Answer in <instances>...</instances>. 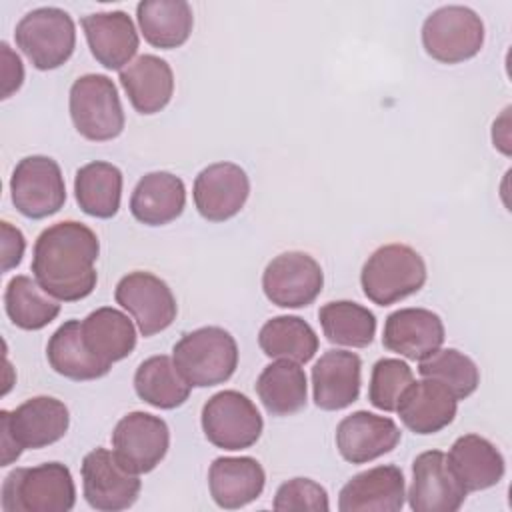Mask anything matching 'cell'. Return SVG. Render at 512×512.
Wrapping results in <instances>:
<instances>
[{
	"label": "cell",
	"instance_id": "836d02e7",
	"mask_svg": "<svg viewBox=\"0 0 512 512\" xmlns=\"http://www.w3.org/2000/svg\"><path fill=\"white\" fill-rule=\"evenodd\" d=\"M4 308L14 326L40 330L60 314V300L48 294L36 278L18 274L6 286Z\"/></svg>",
	"mask_w": 512,
	"mask_h": 512
},
{
	"label": "cell",
	"instance_id": "3957f363",
	"mask_svg": "<svg viewBox=\"0 0 512 512\" xmlns=\"http://www.w3.org/2000/svg\"><path fill=\"white\" fill-rule=\"evenodd\" d=\"M2 424V464L8 466L22 450L50 446L64 438L70 426V414L62 400L52 396H34L12 412H0Z\"/></svg>",
	"mask_w": 512,
	"mask_h": 512
},
{
	"label": "cell",
	"instance_id": "ffe728a7",
	"mask_svg": "<svg viewBox=\"0 0 512 512\" xmlns=\"http://www.w3.org/2000/svg\"><path fill=\"white\" fill-rule=\"evenodd\" d=\"M92 56L108 70L126 68L138 52L140 38L132 18L122 10L94 12L80 20Z\"/></svg>",
	"mask_w": 512,
	"mask_h": 512
},
{
	"label": "cell",
	"instance_id": "d4e9b609",
	"mask_svg": "<svg viewBox=\"0 0 512 512\" xmlns=\"http://www.w3.org/2000/svg\"><path fill=\"white\" fill-rule=\"evenodd\" d=\"M120 84L130 104L140 114L164 110L174 94V74L166 60L154 54H142L120 70Z\"/></svg>",
	"mask_w": 512,
	"mask_h": 512
},
{
	"label": "cell",
	"instance_id": "603a6c76",
	"mask_svg": "<svg viewBox=\"0 0 512 512\" xmlns=\"http://www.w3.org/2000/svg\"><path fill=\"white\" fill-rule=\"evenodd\" d=\"M266 484V472L256 458L220 456L210 464L208 488L212 500L226 510L254 502Z\"/></svg>",
	"mask_w": 512,
	"mask_h": 512
},
{
	"label": "cell",
	"instance_id": "7c38bea8",
	"mask_svg": "<svg viewBox=\"0 0 512 512\" xmlns=\"http://www.w3.org/2000/svg\"><path fill=\"white\" fill-rule=\"evenodd\" d=\"M114 298L136 320L140 334L146 338L166 330L178 314L170 286L152 272L136 270L122 276Z\"/></svg>",
	"mask_w": 512,
	"mask_h": 512
},
{
	"label": "cell",
	"instance_id": "ac0fdd59",
	"mask_svg": "<svg viewBox=\"0 0 512 512\" xmlns=\"http://www.w3.org/2000/svg\"><path fill=\"white\" fill-rule=\"evenodd\" d=\"M406 500L404 474L398 466H374L352 476L340 490V512H398Z\"/></svg>",
	"mask_w": 512,
	"mask_h": 512
},
{
	"label": "cell",
	"instance_id": "44dd1931",
	"mask_svg": "<svg viewBox=\"0 0 512 512\" xmlns=\"http://www.w3.org/2000/svg\"><path fill=\"white\" fill-rule=\"evenodd\" d=\"M362 360L348 350L324 352L312 368V394L322 410H342L360 396Z\"/></svg>",
	"mask_w": 512,
	"mask_h": 512
},
{
	"label": "cell",
	"instance_id": "4dcf8cb0",
	"mask_svg": "<svg viewBox=\"0 0 512 512\" xmlns=\"http://www.w3.org/2000/svg\"><path fill=\"white\" fill-rule=\"evenodd\" d=\"M74 194L80 210L94 218H112L120 208L122 172L118 166L94 160L84 164L74 178Z\"/></svg>",
	"mask_w": 512,
	"mask_h": 512
},
{
	"label": "cell",
	"instance_id": "74e56055",
	"mask_svg": "<svg viewBox=\"0 0 512 512\" xmlns=\"http://www.w3.org/2000/svg\"><path fill=\"white\" fill-rule=\"evenodd\" d=\"M272 508L278 512L308 510V512H328V492L324 486L310 478H292L284 482L274 496Z\"/></svg>",
	"mask_w": 512,
	"mask_h": 512
},
{
	"label": "cell",
	"instance_id": "d6a6232c",
	"mask_svg": "<svg viewBox=\"0 0 512 512\" xmlns=\"http://www.w3.org/2000/svg\"><path fill=\"white\" fill-rule=\"evenodd\" d=\"M258 344L268 358L306 364L318 352L314 328L300 316H274L258 332Z\"/></svg>",
	"mask_w": 512,
	"mask_h": 512
},
{
	"label": "cell",
	"instance_id": "ba28073f",
	"mask_svg": "<svg viewBox=\"0 0 512 512\" xmlns=\"http://www.w3.org/2000/svg\"><path fill=\"white\" fill-rule=\"evenodd\" d=\"M484 44V22L468 6H442L422 24L426 54L442 64H458L474 58Z\"/></svg>",
	"mask_w": 512,
	"mask_h": 512
},
{
	"label": "cell",
	"instance_id": "9c48e42d",
	"mask_svg": "<svg viewBox=\"0 0 512 512\" xmlns=\"http://www.w3.org/2000/svg\"><path fill=\"white\" fill-rule=\"evenodd\" d=\"M202 430L210 444L222 450H244L258 442L264 420L256 404L238 390H222L202 406Z\"/></svg>",
	"mask_w": 512,
	"mask_h": 512
},
{
	"label": "cell",
	"instance_id": "cb8c5ba5",
	"mask_svg": "<svg viewBox=\"0 0 512 512\" xmlns=\"http://www.w3.org/2000/svg\"><path fill=\"white\" fill-rule=\"evenodd\" d=\"M186 206L184 182L172 172L144 174L130 196L132 216L146 226H164L176 220Z\"/></svg>",
	"mask_w": 512,
	"mask_h": 512
},
{
	"label": "cell",
	"instance_id": "d590c367",
	"mask_svg": "<svg viewBox=\"0 0 512 512\" xmlns=\"http://www.w3.org/2000/svg\"><path fill=\"white\" fill-rule=\"evenodd\" d=\"M418 374L422 378H430L440 382L444 388L452 392L456 400H464L480 384V372L472 358L462 354L456 348L436 350L428 358L420 360Z\"/></svg>",
	"mask_w": 512,
	"mask_h": 512
},
{
	"label": "cell",
	"instance_id": "5b68a950",
	"mask_svg": "<svg viewBox=\"0 0 512 512\" xmlns=\"http://www.w3.org/2000/svg\"><path fill=\"white\" fill-rule=\"evenodd\" d=\"M424 258L408 244H386L374 250L362 266L364 296L378 306L396 304L416 294L426 282Z\"/></svg>",
	"mask_w": 512,
	"mask_h": 512
},
{
	"label": "cell",
	"instance_id": "9a60e30c",
	"mask_svg": "<svg viewBox=\"0 0 512 512\" xmlns=\"http://www.w3.org/2000/svg\"><path fill=\"white\" fill-rule=\"evenodd\" d=\"M468 490L454 474L448 456L440 450H428L416 456L412 464V484L408 504L414 512H456Z\"/></svg>",
	"mask_w": 512,
	"mask_h": 512
},
{
	"label": "cell",
	"instance_id": "4fadbf2b",
	"mask_svg": "<svg viewBox=\"0 0 512 512\" xmlns=\"http://www.w3.org/2000/svg\"><path fill=\"white\" fill-rule=\"evenodd\" d=\"M324 286L320 264L306 252H282L272 258L262 274L266 298L280 308H304L312 304Z\"/></svg>",
	"mask_w": 512,
	"mask_h": 512
},
{
	"label": "cell",
	"instance_id": "30bf717a",
	"mask_svg": "<svg viewBox=\"0 0 512 512\" xmlns=\"http://www.w3.org/2000/svg\"><path fill=\"white\" fill-rule=\"evenodd\" d=\"M10 194L16 210L32 220L56 214L66 202L62 170L50 156L22 158L10 178Z\"/></svg>",
	"mask_w": 512,
	"mask_h": 512
},
{
	"label": "cell",
	"instance_id": "e0dca14e",
	"mask_svg": "<svg viewBox=\"0 0 512 512\" xmlns=\"http://www.w3.org/2000/svg\"><path fill=\"white\" fill-rule=\"evenodd\" d=\"M400 436L402 432L392 418L358 410L336 426V448L346 462L366 464L392 452Z\"/></svg>",
	"mask_w": 512,
	"mask_h": 512
},
{
	"label": "cell",
	"instance_id": "7402d4cb",
	"mask_svg": "<svg viewBox=\"0 0 512 512\" xmlns=\"http://www.w3.org/2000/svg\"><path fill=\"white\" fill-rule=\"evenodd\" d=\"M458 400L440 382L422 378L414 380L402 394L396 412L404 426L414 434H436L456 416Z\"/></svg>",
	"mask_w": 512,
	"mask_h": 512
},
{
	"label": "cell",
	"instance_id": "2e32d148",
	"mask_svg": "<svg viewBox=\"0 0 512 512\" xmlns=\"http://www.w3.org/2000/svg\"><path fill=\"white\" fill-rule=\"evenodd\" d=\"M250 194L248 174L234 162L206 166L194 180L192 198L200 216L208 222L234 218Z\"/></svg>",
	"mask_w": 512,
	"mask_h": 512
},
{
	"label": "cell",
	"instance_id": "7a4b0ae2",
	"mask_svg": "<svg viewBox=\"0 0 512 512\" xmlns=\"http://www.w3.org/2000/svg\"><path fill=\"white\" fill-rule=\"evenodd\" d=\"M74 504L76 486L62 462L14 468L0 490L4 512H68Z\"/></svg>",
	"mask_w": 512,
	"mask_h": 512
},
{
	"label": "cell",
	"instance_id": "d6986e66",
	"mask_svg": "<svg viewBox=\"0 0 512 512\" xmlns=\"http://www.w3.org/2000/svg\"><path fill=\"white\" fill-rule=\"evenodd\" d=\"M442 318L426 308H400L384 322L382 344L408 360H424L444 344Z\"/></svg>",
	"mask_w": 512,
	"mask_h": 512
},
{
	"label": "cell",
	"instance_id": "4316f807",
	"mask_svg": "<svg viewBox=\"0 0 512 512\" xmlns=\"http://www.w3.org/2000/svg\"><path fill=\"white\" fill-rule=\"evenodd\" d=\"M80 330L86 348L110 366L132 354L136 346V328L132 320L112 306H102L90 312L80 322Z\"/></svg>",
	"mask_w": 512,
	"mask_h": 512
},
{
	"label": "cell",
	"instance_id": "8d00e7d4",
	"mask_svg": "<svg viewBox=\"0 0 512 512\" xmlns=\"http://www.w3.org/2000/svg\"><path fill=\"white\" fill-rule=\"evenodd\" d=\"M412 382H414L412 368L404 360L380 358L372 368L368 400L378 410L396 412V406L402 394Z\"/></svg>",
	"mask_w": 512,
	"mask_h": 512
},
{
	"label": "cell",
	"instance_id": "8992f818",
	"mask_svg": "<svg viewBox=\"0 0 512 512\" xmlns=\"http://www.w3.org/2000/svg\"><path fill=\"white\" fill-rule=\"evenodd\" d=\"M16 46L38 70L60 68L74 52L76 26L72 16L56 6L34 8L14 30Z\"/></svg>",
	"mask_w": 512,
	"mask_h": 512
},
{
	"label": "cell",
	"instance_id": "83f0119b",
	"mask_svg": "<svg viewBox=\"0 0 512 512\" xmlns=\"http://www.w3.org/2000/svg\"><path fill=\"white\" fill-rule=\"evenodd\" d=\"M136 18L144 40L162 50L182 46L194 26V14L184 0H142L136 6Z\"/></svg>",
	"mask_w": 512,
	"mask_h": 512
},
{
	"label": "cell",
	"instance_id": "8fae6325",
	"mask_svg": "<svg viewBox=\"0 0 512 512\" xmlns=\"http://www.w3.org/2000/svg\"><path fill=\"white\" fill-rule=\"evenodd\" d=\"M84 498L98 512H120L130 508L140 494L142 482L114 452L94 448L82 460Z\"/></svg>",
	"mask_w": 512,
	"mask_h": 512
},
{
	"label": "cell",
	"instance_id": "5bb4252c",
	"mask_svg": "<svg viewBox=\"0 0 512 512\" xmlns=\"http://www.w3.org/2000/svg\"><path fill=\"white\" fill-rule=\"evenodd\" d=\"M112 452L132 472H152L170 448L168 424L148 412H130L118 420L112 432Z\"/></svg>",
	"mask_w": 512,
	"mask_h": 512
},
{
	"label": "cell",
	"instance_id": "f35d334b",
	"mask_svg": "<svg viewBox=\"0 0 512 512\" xmlns=\"http://www.w3.org/2000/svg\"><path fill=\"white\" fill-rule=\"evenodd\" d=\"M0 230H2V272H8L20 264L24 256L26 240H24V234L6 220L0 222Z\"/></svg>",
	"mask_w": 512,
	"mask_h": 512
},
{
	"label": "cell",
	"instance_id": "52a82bcc",
	"mask_svg": "<svg viewBox=\"0 0 512 512\" xmlns=\"http://www.w3.org/2000/svg\"><path fill=\"white\" fill-rule=\"evenodd\" d=\"M70 118L80 136L106 142L122 134L124 110L116 84L104 74H84L70 88Z\"/></svg>",
	"mask_w": 512,
	"mask_h": 512
},
{
	"label": "cell",
	"instance_id": "f1b7e54d",
	"mask_svg": "<svg viewBox=\"0 0 512 512\" xmlns=\"http://www.w3.org/2000/svg\"><path fill=\"white\" fill-rule=\"evenodd\" d=\"M46 358L54 372L82 382L96 380L110 372V364L98 360L84 344L80 320H66L48 340Z\"/></svg>",
	"mask_w": 512,
	"mask_h": 512
},
{
	"label": "cell",
	"instance_id": "1f68e13d",
	"mask_svg": "<svg viewBox=\"0 0 512 512\" xmlns=\"http://www.w3.org/2000/svg\"><path fill=\"white\" fill-rule=\"evenodd\" d=\"M134 390L146 404L160 410H172L188 400L192 386L178 372L174 360L160 354L146 358L136 368Z\"/></svg>",
	"mask_w": 512,
	"mask_h": 512
},
{
	"label": "cell",
	"instance_id": "e575fe53",
	"mask_svg": "<svg viewBox=\"0 0 512 512\" xmlns=\"http://www.w3.org/2000/svg\"><path fill=\"white\" fill-rule=\"evenodd\" d=\"M318 320L328 342L350 348H366L376 334V316L358 302L336 300L320 308Z\"/></svg>",
	"mask_w": 512,
	"mask_h": 512
},
{
	"label": "cell",
	"instance_id": "f546056e",
	"mask_svg": "<svg viewBox=\"0 0 512 512\" xmlns=\"http://www.w3.org/2000/svg\"><path fill=\"white\" fill-rule=\"evenodd\" d=\"M256 392L268 414H296L306 406L308 400L304 368L292 360H276L260 372L256 380Z\"/></svg>",
	"mask_w": 512,
	"mask_h": 512
},
{
	"label": "cell",
	"instance_id": "6da1fadb",
	"mask_svg": "<svg viewBox=\"0 0 512 512\" xmlns=\"http://www.w3.org/2000/svg\"><path fill=\"white\" fill-rule=\"evenodd\" d=\"M98 254L100 242L92 228L76 220H62L36 238L32 274L56 300L76 302L96 288Z\"/></svg>",
	"mask_w": 512,
	"mask_h": 512
},
{
	"label": "cell",
	"instance_id": "484cf974",
	"mask_svg": "<svg viewBox=\"0 0 512 512\" xmlns=\"http://www.w3.org/2000/svg\"><path fill=\"white\" fill-rule=\"evenodd\" d=\"M448 462L468 492L496 486L504 476V458L500 450L478 434H464L454 440Z\"/></svg>",
	"mask_w": 512,
	"mask_h": 512
},
{
	"label": "cell",
	"instance_id": "ab89813d",
	"mask_svg": "<svg viewBox=\"0 0 512 512\" xmlns=\"http://www.w3.org/2000/svg\"><path fill=\"white\" fill-rule=\"evenodd\" d=\"M0 52H2V98H8L22 86L24 66L18 54H14L6 42L0 44Z\"/></svg>",
	"mask_w": 512,
	"mask_h": 512
},
{
	"label": "cell",
	"instance_id": "277c9868",
	"mask_svg": "<svg viewBox=\"0 0 512 512\" xmlns=\"http://www.w3.org/2000/svg\"><path fill=\"white\" fill-rule=\"evenodd\" d=\"M172 360L190 386L208 388L224 384L236 372L238 346L228 330L204 326L174 344Z\"/></svg>",
	"mask_w": 512,
	"mask_h": 512
}]
</instances>
